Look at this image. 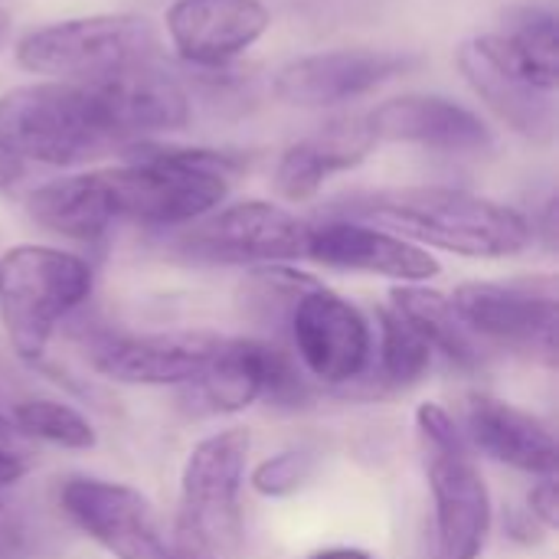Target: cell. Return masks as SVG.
Returning <instances> with one entry per match:
<instances>
[{
    "mask_svg": "<svg viewBox=\"0 0 559 559\" xmlns=\"http://www.w3.org/2000/svg\"><path fill=\"white\" fill-rule=\"evenodd\" d=\"M344 219L390 229L416 246L465 259H511L531 249L534 226L514 206L452 187H390L354 197Z\"/></svg>",
    "mask_w": 559,
    "mask_h": 559,
    "instance_id": "6da1fadb",
    "label": "cell"
},
{
    "mask_svg": "<svg viewBox=\"0 0 559 559\" xmlns=\"http://www.w3.org/2000/svg\"><path fill=\"white\" fill-rule=\"evenodd\" d=\"M138 154L121 167H105V187L115 219L141 226H190L223 206L239 157L206 147L138 144Z\"/></svg>",
    "mask_w": 559,
    "mask_h": 559,
    "instance_id": "7a4b0ae2",
    "label": "cell"
},
{
    "mask_svg": "<svg viewBox=\"0 0 559 559\" xmlns=\"http://www.w3.org/2000/svg\"><path fill=\"white\" fill-rule=\"evenodd\" d=\"M0 141L26 164L79 167L92 164L124 141L92 85L29 82L0 95Z\"/></svg>",
    "mask_w": 559,
    "mask_h": 559,
    "instance_id": "3957f363",
    "label": "cell"
},
{
    "mask_svg": "<svg viewBox=\"0 0 559 559\" xmlns=\"http://www.w3.org/2000/svg\"><path fill=\"white\" fill-rule=\"evenodd\" d=\"M416 439L432 491V559H481L495 504L478 455L462 436L459 419L439 403L416 409Z\"/></svg>",
    "mask_w": 559,
    "mask_h": 559,
    "instance_id": "277c9868",
    "label": "cell"
},
{
    "mask_svg": "<svg viewBox=\"0 0 559 559\" xmlns=\"http://www.w3.org/2000/svg\"><path fill=\"white\" fill-rule=\"evenodd\" d=\"M92 265L52 246H13L0 255V324L13 354L36 364L59 324L88 301Z\"/></svg>",
    "mask_w": 559,
    "mask_h": 559,
    "instance_id": "5b68a950",
    "label": "cell"
},
{
    "mask_svg": "<svg viewBox=\"0 0 559 559\" xmlns=\"http://www.w3.org/2000/svg\"><path fill=\"white\" fill-rule=\"evenodd\" d=\"M160 36L147 16L95 13L29 29L16 43V62L33 75L95 85L128 69L157 62Z\"/></svg>",
    "mask_w": 559,
    "mask_h": 559,
    "instance_id": "8992f818",
    "label": "cell"
},
{
    "mask_svg": "<svg viewBox=\"0 0 559 559\" xmlns=\"http://www.w3.org/2000/svg\"><path fill=\"white\" fill-rule=\"evenodd\" d=\"M252 432L229 426L203 436L180 472V518L190 537H197L219 559H239L246 550L242 488L249 475Z\"/></svg>",
    "mask_w": 559,
    "mask_h": 559,
    "instance_id": "52a82bcc",
    "label": "cell"
},
{
    "mask_svg": "<svg viewBox=\"0 0 559 559\" xmlns=\"http://www.w3.org/2000/svg\"><path fill=\"white\" fill-rule=\"evenodd\" d=\"M311 223L269 200H239L216 206L190 223L174 249L200 265H288L305 259Z\"/></svg>",
    "mask_w": 559,
    "mask_h": 559,
    "instance_id": "ba28073f",
    "label": "cell"
},
{
    "mask_svg": "<svg viewBox=\"0 0 559 559\" xmlns=\"http://www.w3.org/2000/svg\"><path fill=\"white\" fill-rule=\"evenodd\" d=\"M449 298L455 314L481 347L495 344L544 360L557 357L559 305L554 278L465 282Z\"/></svg>",
    "mask_w": 559,
    "mask_h": 559,
    "instance_id": "9c48e42d",
    "label": "cell"
},
{
    "mask_svg": "<svg viewBox=\"0 0 559 559\" xmlns=\"http://www.w3.org/2000/svg\"><path fill=\"white\" fill-rule=\"evenodd\" d=\"M305 396V380L292 357L255 337H223L219 350L206 370L180 386V406L190 416H229L269 403H298Z\"/></svg>",
    "mask_w": 559,
    "mask_h": 559,
    "instance_id": "30bf717a",
    "label": "cell"
},
{
    "mask_svg": "<svg viewBox=\"0 0 559 559\" xmlns=\"http://www.w3.org/2000/svg\"><path fill=\"white\" fill-rule=\"evenodd\" d=\"M288 334L305 373L331 390H344L373 367V328L344 295L314 282L288 314Z\"/></svg>",
    "mask_w": 559,
    "mask_h": 559,
    "instance_id": "8fae6325",
    "label": "cell"
},
{
    "mask_svg": "<svg viewBox=\"0 0 559 559\" xmlns=\"http://www.w3.org/2000/svg\"><path fill=\"white\" fill-rule=\"evenodd\" d=\"M59 508L75 531L115 559H177L154 504L131 485L75 475L59 488Z\"/></svg>",
    "mask_w": 559,
    "mask_h": 559,
    "instance_id": "7c38bea8",
    "label": "cell"
},
{
    "mask_svg": "<svg viewBox=\"0 0 559 559\" xmlns=\"http://www.w3.org/2000/svg\"><path fill=\"white\" fill-rule=\"evenodd\" d=\"M223 337L213 331H157V334H115L92 344V370L121 386H187L193 383Z\"/></svg>",
    "mask_w": 559,
    "mask_h": 559,
    "instance_id": "4fadbf2b",
    "label": "cell"
},
{
    "mask_svg": "<svg viewBox=\"0 0 559 559\" xmlns=\"http://www.w3.org/2000/svg\"><path fill=\"white\" fill-rule=\"evenodd\" d=\"M413 66H416L413 56L383 52V49L311 52L285 62L272 79V92L278 102L295 108H331L377 92L380 85L393 82Z\"/></svg>",
    "mask_w": 559,
    "mask_h": 559,
    "instance_id": "5bb4252c",
    "label": "cell"
},
{
    "mask_svg": "<svg viewBox=\"0 0 559 559\" xmlns=\"http://www.w3.org/2000/svg\"><path fill=\"white\" fill-rule=\"evenodd\" d=\"M305 259L337 272L393 278L400 285H426L442 272L439 259L429 249L360 219H331L311 226Z\"/></svg>",
    "mask_w": 559,
    "mask_h": 559,
    "instance_id": "9a60e30c",
    "label": "cell"
},
{
    "mask_svg": "<svg viewBox=\"0 0 559 559\" xmlns=\"http://www.w3.org/2000/svg\"><path fill=\"white\" fill-rule=\"evenodd\" d=\"M164 26L180 59L216 69L255 46L272 26V13L262 0H174Z\"/></svg>",
    "mask_w": 559,
    "mask_h": 559,
    "instance_id": "2e32d148",
    "label": "cell"
},
{
    "mask_svg": "<svg viewBox=\"0 0 559 559\" xmlns=\"http://www.w3.org/2000/svg\"><path fill=\"white\" fill-rule=\"evenodd\" d=\"M459 429L472 452H481L498 465L534 478L557 475V439L550 426L508 400L472 393L462 406Z\"/></svg>",
    "mask_w": 559,
    "mask_h": 559,
    "instance_id": "e0dca14e",
    "label": "cell"
},
{
    "mask_svg": "<svg viewBox=\"0 0 559 559\" xmlns=\"http://www.w3.org/2000/svg\"><path fill=\"white\" fill-rule=\"evenodd\" d=\"M367 124L377 141L419 144L445 154H475L491 147V128L465 105L442 95H400L380 102Z\"/></svg>",
    "mask_w": 559,
    "mask_h": 559,
    "instance_id": "ac0fdd59",
    "label": "cell"
},
{
    "mask_svg": "<svg viewBox=\"0 0 559 559\" xmlns=\"http://www.w3.org/2000/svg\"><path fill=\"white\" fill-rule=\"evenodd\" d=\"M465 82L475 95L518 134L531 141H550L557 131V105L550 92L531 85L495 46L488 36L465 39L455 56Z\"/></svg>",
    "mask_w": 559,
    "mask_h": 559,
    "instance_id": "d6986e66",
    "label": "cell"
},
{
    "mask_svg": "<svg viewBox=\"0 0 559 559\" xmlns=\"http://www.w3.org/2000/svg\"><path fill=\"white\" fill-rule=\"evenodd\" d=\"M380 141L373 138L367 115H347L328 121L321 131L295 141L275 167V193L288 203L318 197L328 177L360 167Z\"/></svg>",
    "mask_w": 559,
    "mask_h": 559,
    "instance_id": "ffe728a7",
    "label": "cell"
},
{
    "mask_svg": "<svg viewBox=\"0 0 559 559\" xmlns=\"http://www.w3.org/2000/svg\"><path fill=\"white\" fill-rule=\"evenodd\" d=\"M92 88L98 92L108 121L124 141V147L131 141H144L147 134L177 131L190 121V98L183 85L157 62L128 69L121 75L95 82Z\"/></svg>",
    "mask_w": 559,
    "mask_h": 559,
    "instance_id": "44dd1931",
    "label": "cell"
},
{
    "mask_svg": "<svg viewBox=\"0 0 559 559\" xmlns=\"http://www.w3.org/2000/svg\"><path fill=\"white\" fill-rule=\"evenodd\" d=\"M26 213L36 226L72 242H98L118 223L102 170L69 174L36 187L26 197Z\"/></svg>",
    "mask_w": 559,
    "mask_h": 559,
    "instance_id": "7402d4cb",
    "label": "cell"
},
{
    "mask_svg": "<svg viewBox=\"0 0 559 559\" xmlns=\"http://www.w3.org/2000/svg\"><path fill=\"white\" fill-rule=\"evenodd\" d=\"M393 311H400L436 354L449 357L462 370H478L485 360L481 344L468 334L462 318L452 308V298L429 285H396L386 298Z\"/></svg>",
    "mask_w": 559,
    "mask_h": 559,
    "instance_id": "603a6c76",
    "label": "cell"
},
{
    "mask_svg": "<svg viewBox=\"0 0 559 559\" xmlns=\"http://www.w3.org/2000/svg\"><path fill=\"white\" fill-rule=\"evenodd\" d=\"M491 46L540 92L557 95L559 85V36L554 10L518 7L498 33H485Z\"/></svg>",
    "mask_w": 559,
    "mask_h": 559,
    "instance_id": "cb8c5ba5",
    "label": "cell"
},
{
    "mask_svg": "<svg viewBox=\"0 0 559 559\" xmlns=\"http://www.w3.org/2000/svg\"><path fill=\"white\" fill-rule=\"evenodd\" d=\"M436 350L390 305L377 308V380L380 390H409L432 370Z\"/></svg>",
    "mask_w": 559,
    "mask_h": 559,
    "instance_id": "d4e9b609",
    "label": "cell"
},
{
    "mask_svg": "<svg viewBox=\"0 0 559 559\" xmlns=\"http://www.w3.org/2000/svg\"><path fill=\"white\" fill-rule=\"evenodd\" d=\"M10 423L20 429L29 442H46L52 449L66 452H92L98 445V432L88 416H82L75 406L52 400V396H26L13 403Z\"/></svg>",
    "mask_w": 559,
    "mask_h": 559,
    "instance_id": "484cf974",
    "label": "cell"
},
{
    "mask_svg": "<svg viewBox=\"0 0 559 559\" xmlns=\"http://www.w3.org/2000/svg\"><path fill=\"white\" fill-rule=\"evenodd\" d=\"M311 475H314V455L305 449H285V452L262 459L246 475V481L262 498H292L311 481Z\"/></svg>",
    "mask_w": 559,
    "mask_h": 559,
    "instance_id": "4316f807",
    "label": "cell"
},
{
    "mask_svg": "<svg viewBox=\"0 0 559 559\" xmlns=\"http://www.w3.org/2000/svg\"><path fill=\"white\" fill-rule=\"evenodd\" d=\"M33 468H36L33 442L23 439L7 416H0V488L23 481Z\"/></svg>",
    "mask_w": 559,
    "mask_h": 559,
    "instance_id": "83f0119b",
    "label": "cell"
},
{
    "mask_svg": "<svg viewBox=\"0 0 559 559\" xmlns=\"http://www.w3.org/2000/svg\"><path fill=\"white\" fill-rule=\"evenodd\" d=\"M527 514L550 534L559 524V491L557 475H544L534 481V488L527 491Z\"/></svg>",
    "mask_w": 559,
    "mask_h": 559,
    "instance_id": "f1b7e54d",
    "label": "cell"
},
{
    "mask_svg": "<svg viewBox=\"0 0 559 559\" xmlns=\"http://www.w3.org/2000/svg\"><path fill=\"white\" fill-rule=\"evenodd\" d=\"M170 537H174V557L177 559H219L216 554H210L197 537H190L183 527H177Z\"/></svg>",
    "mask_w": 559,
    "mask_h": 559,
    "instance_id": "f546056e",
    "label": "cell"
},
{
    "mask_svg": "<svg viewBox=\"0 0 559 559\" xmlns=\"http://www.w3.org/2000/svg\"><path fill=\"white\" fill-rule=\"evenodd\" d=\"M23 170H26V164L0 141V187H10V183H16L20 177H23Z\"/></svg>",
    "mask_w": 559,
    "mask_h": 559,
    "instance_id": "4dcf8cb0",
    "label": "cell"
},
{
    "mask_svg": "<svg viewBox=\"0 0 559 559\" xmlns=\"http://www.w3.org/2000/svg\"><path fill=\"white\" fill-rule=\"evenodd\" d=\"M308 559H377L370 550H360V547H324V550H314Z\"/></svg>",
    "mask_w": 559,
    "mask_h": 559,
    "instance_id": "1f68e13d",
    "label": "cell"
},
{
    "mask_svg": "<svg viewBox=\"0 0 559 559\" xmlns=\"http://www.w3.org/2000/svg\"><path fill=\"white\" fill-rule=\"evenodd\" d=\"M10 29H13V16L0 7V49H3L7 39H10Z\"/></svg>",
    "mask_w": 559,
    "mask_h": 559,
    "instance_id": "d6a6232c",
    "label": "cell"
}]
</instances>
